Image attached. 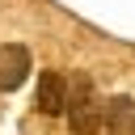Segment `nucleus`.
<instances>
[{"mask_svg": "<svg viewBox=\"0 0 135 135\" xmlns=\"http://www.w3.org/2000/svg\"><path fill=\"white\" fill-rule=\"evenodd\" d=\"M63 114H68V127H72L76 135H93V131H101V122H105V105H101V97H97V89H93L89 76H76V80L68 84V105H63Z\"/></svg>", "mask_w": 135, "mask_h": 135, "instance_id": "f257e3e1", "label": "nucleus"}, {"mask_svg": "<svg viewBox=\"0 0 135 135\" xmlns=\"http://www.w3.org/2000/svg\"><path fill=\"white\" fill-rule=\"evenodd\" d=\"M30 76V51L21 42L0 46V93H17Z\"/></svg>", "mask_w": 135, "mask_h": 135, "instance_id": "f03ea898", "label": "nucleus"}, {"mask_svg": "<svg viewBox=\"0 0 135 135\" xmlns=\"http://www.w3.org/2000/svg\"><path fill=\"white\" fill-rule=\"evenodd\" d=\"M63 105H68V80L55 76V72H46L38 80V110L42 114H63Z\"/></svg>", "mask_w": 135, "mask_h": 135, "instance_id": "7ed1b4c3", "label": "nucleus"}, {"mask_svg": "<svg viewBox=\"0 0 135 135\" xmlns=\"http://www.w3.org/2000/svg\"><path fill=\"white\" fill-rule=\"evenodd\" d=\"M105 135H131L135 131V101L131 97H114L105 105Z\"/></svg>", "mask_w": 135, "mask_h": 135, "instance_id": "20e7f679", "label": "nucleus"}]
</instances>
